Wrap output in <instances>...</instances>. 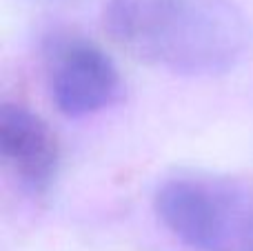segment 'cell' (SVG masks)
I'll list each match as a JSON object with an SVG mask.
<instances>
[{"label":"cell","instance_id":"1","mask_svg":"<svg viewBox=\"0 0 253 251\" xmlns=\"http://www.w3.org/2000/svg\"><path fill=\"white\" fill-rule=\"evenodd\" d=\"M105 27L135 60L180 76L224 74L251 42L231 0H109Z\"/></svg>","mask_w":253,"mask_h":251},{"label":"cell","instance_id":"2","mask_svg":"<svg viewBox=\"0 0 253 251\" xmlns=\"http://www.w3.org/2000/svg\"><path fill=\"white\" fill-rule=\"evenodd\" d=\"M158 220L193 251H240L253 236V196L211 173L167 178L153 196Z\"/></svg>","mask_w":253,"mask_h":251},{"label":"cell","instance_id":"3","mask_svg":"<svg viewBox=\"0 0 253 251\" xmlns=\"http://www.w3.org/2000/svg\"><path fill=\"white\" fill-rule=\"evenodd\" d=\"M47 87L51 102L67 118L98 114L123 91L118 67L107 51L83 36H62L47 51Z\"/></svg>","mask_w":253,"mask_h":251},{"label":"cell","instance_id":"4","mask_svg":"<svg viewBox=\"0 0 253 251\" xmlns=\"http://www.w3.org/2000/svg\"><path fill=\"white\" fill-rule=\"evenodd\" d=\"M0 156L18 185L29 194H47L60 167L53 129L25 105L0 107Z\"/></svg>","mask_w":253,"mask_h":251},{"label":"cell","instance_id":"5","mask_svg":"<svg viewBox=\"0 0 253 251\" xmlns=\"http://www.w3.org/2000/svg\"><path fill=\"white\" fill-rule=\"evenodd\" d=\"M251 251H253V249H251Z\"/></svg>","mask_w":253,"mask_h":251}]
</instances>
